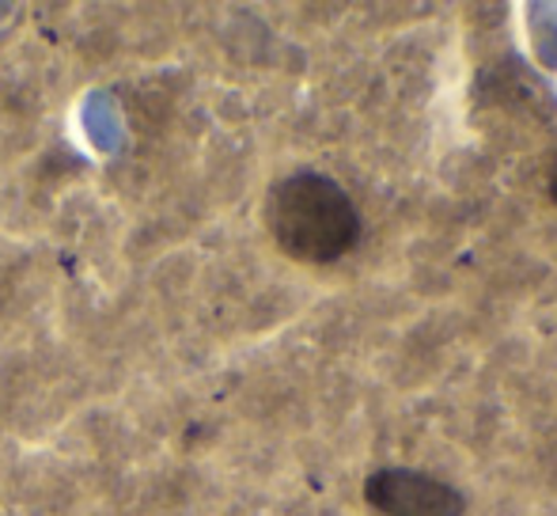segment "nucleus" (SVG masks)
I'll return each instance as SVG.
<instances>
[{
	"label": "nucleus",
	"mask_w": 557,
	"mask_h": 516,
	"mask_svg": "<svg viewBox=\"0 0 557 516\" xmlns=\"http://www.w3.org/2000/svg\"><path fill=\"white\" fill-rule=\"evenodd\" d=\"M364 497L383 516H462L467 497L451 482L410 467H380L364 479Z\"/></svg>",
	"instance_id": "obj_2"
},
{
	"label": "nucleus",
	"mask_w": 557,
	"mask_h": 516,
	"mask_svg": "<svg viewBox=\"0 0 557 516\" xmlns=\"http://www.w3.org/2000/svg\"><path fill=\"white\" fill-rule=\"evenodd\" d=\"M550 198H554V206H557V168H554V175H550Z\"/></svg>",
	"instance_id": "obj_3"
},
{
	"label": "nucleus",
	"mask_w": 557,
	"mask_h": 516,
	"mask_svg": "<svg viewBox=\"0 0 557 516\" xmlns=\"http://www.w3.org/2000/svg\"><path fill=\"white\" fill-rule=\"evenodd\" d=\"M265 229L288 258L326 266L357 247L360 213L337 179L293 171L265 194Z\"/></svg>",
	"instance_id": "obj_1"
}]
</instances>
